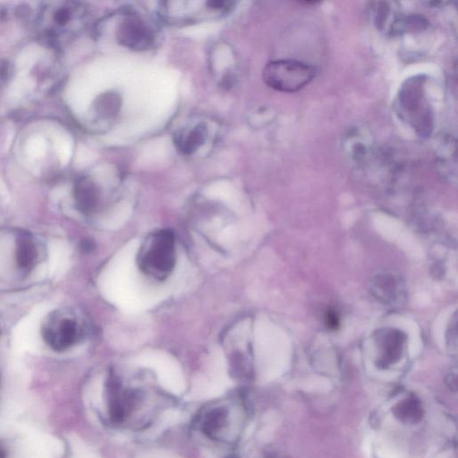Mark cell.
I'll return each mask as SVG.
<instances>
[{
  "label": "cell",
  "instance_id": "9",
  "mask_svg": "<svg viewBox=\"0 0 458 458\" xmlns=\"http://www.w3.org/2000/svg\"><path fill=\"white\" fill-rule=\"evenodd\" d=\"M75 199L80 212L85 214L92 212L98 203V189L91 180L80 179L76 185Z\"/></svg>",
  "mask_w": 458,
  "mask_h": 458
},
{
  "label": "cell",
  "instance_id": "14",
  "mask_svg": "<svg viewBox=\"0 0 458 458\" xmlns=\"http://www.w3.org/2000/svg\"><path fill=\"white\" fill-rule=\"evenodd\" d=\"M452 325L450 327V339H449V342L451 344V349H453L454 351H457V318H454L453 320V323H451Z\"/></svg>",
  "mask_w": 458,
  "mask_h": 458
},
{
  "label": "cell",
  "instance_id": "13",
  "mask_svg": "<svg viewBox=\"0 0 458 458\" xmlns=\"http://www.w3.org/2000/svg\"><path fill=\"white\" fill-rule=\"evenodd\" d=\"M37 252L35 245L28 239L19 240L16 251V262L21 269H29L35 264Z\"/></svg>",
  "mask_w": 458,
  "mask_h": 458
},
{
  "label": "cell",
  "instance_id": "12",
  "mask_svg": "<svg viewBox=\"0 0 458 458\" xmlns=\"http://www.w3.org/2000/svg\"><path fill=\"white\" fill-rule=\"evenodd\" d=\"M394 413L404 423H418L423 416L422 404L414 399H407L397 404Z\"/></svg>",
  "mask_w": 458,
  "mask_h": 458
},
{
  "label": "cell",
  "instance_id": "15",
  "mask_svg": "<svg viewBox=\"0 0 458 458\" xmlns=\"http://www.w3.org/2000/svg\"><path fill=\"white\" fill-rule=\"evenodd\" d=\"M92 247L93 243L92 241L85 240L82 243V249L85 251V252H90V251L92 249Z\"/></svg>",
  "mask_w": 458,
  "mask_h": 458
},
{
  "label": "cell",
  "instance_id": "10",
  "mask_svg": "<svg viewBox=\"0 0 458 458\" xmlns=\"http://www.w3.org/2000/svg\"><path fill=\"white\" fill-rule=\"evenodd\" d=\"M399 282L395 277L391 275L378 276L373 282V292L378 299L392 303L399 299L402 289H400Z\"/></svg>",
  "mask_w": 458,
  "mask_h": 458
},
{
  "label": "cell",
  "instance_id": "1",
  "mask_svg": "<svg viewBox=\"0 0 458 458\" xmlns=\"http://www.w3.org/2000/svg\"><path fill=\"white\" fill-rule=\"evenodd\" d=\"M176 263L175 236L169 229L152 234L140 249V270L157 280L167 279L175 269Z\"/></svg>",
  "mask_w": 458,
  "mask_h": 458
},
{
  "label": "cell",
  "instance_id": "7",
  "mask_svg": "<svg viewBox=\"0 0 458 458\" xmlns=\"http://www.w3.org/2000/svg\"><path fill=\"white\" fill-rule=\"evenodd\" d=\"M42 337L52 349L64 351L69 349L78 340V325L72 320H64L60 323L59 332L45 327L42 330Z\"/></svg>",
  "mask_w": 458,
  "mask_h": 458
},
{
  "label": "cell",
  "instance_id": "3",
  "mask_svg": "<svg viewBox=\"0 0 458 458\" xmlns=\"http://www.w3.org/2000/svg\"><path fill=\"white\" fill-rule=\"evenodd\" d=\"M263 76L270 88L282 92H296L309 85L315 76V69L297 60L280 59L267 64Z\"/></svg>",
  "mask_w": 458,
  "mask_h": 458
},
{
  "label": "cell",
  "instance_id": "6",
  "mask_svg": "<svg viewBox=\"0 0 458 458\" xmlns=\"http://www.w3.org/2000/svg\"><path fill=\"white\" fill-rule=\"evenodd\" d=\"M229 411L224 406L212 407L200 419L203 433L216 440H226V430L229 429Z\"/></svg>",
  "mask_w": 458,
  "mask_h": 458
},
{
  "label": "cell",
  "instance_id": "16",
  "mask_svg": "<svg viewBox=\"0 0 458 458\" xmlns=\"http://www.w3.org/2000/svg\"><path fill=\"white\" fill-rule=\"evenodd\" d=\"M6 457H8V454H6L4 447L0 445V458H6Z\"/></svg>",
  "mask_w": 458,
  "mask_h": 458
},
{
  "label": "cell",
  "instance_id": "8",
  "mask_svg": "<svg viewBox=\"0 0 458 458\" xmlns=\"http://www.w3.org/2000/svg\"><path fill=\"white\" fill-rule=\"evenodd\" d=\"M207 130L205 126L200 125L191 130H183L175 135V145L180 152L185 155H192L205 143Z\"/></svg>",
  "mask_w": 458,
  "mask_h": 458
},
{
  "label": "cell",
  "instance_id": "4",
  "mask_svg": "<svg viewBox=\"0 0 458 458\" xmlns=\"http://www.w3.org/2000/svg\"><path fill=\"white\" fill-rule=\"evenodd\" d=\"M233 6L234 3L222 0L168 2L162 8V16L167 21L189 23L197 21L202 16L227 14Z\"/></svg>",
  "mask_w": 458,
  "mask_h": 458
},
{
  "label": "cell",
  "instance_id": "2",
  "mask_svg": "<svg viewBox=\"0 0 458 458\" xmlns=\"http://www.w3.org/2000/svg\"><path fill=\"white\" fill-rule=\"evenodd\" d=\"M85 18V9L78 3H52L43 9L41 23L50 41L61 43L80 30Z\"/></svg>",
  "mask_w": 458,
  "mask_h": 458
},
{
  "label": "cell",
  "instance_id": "5",
  "mask_svg": "<svg viewBox=\"0 0 458 458\" xmlns=\"http://www.w3.org/2000/svg\"><path fill=\"white\" fill-rule=\"evenodd\" d=\"M116 37L121 44L135 50L149 49L155 42V32L141 16L126 15L119 23Z\"/></svg>",
  "mask_w": 458,
  "mask_h": 458
},
{
  "label": "cell",
  "instance_id": "11",
  "mask_svg": "<svg viewBox=\"0 0 458 458\" xmlns=\"http://www.w3.org/2000/svg\"><path fill=\"white\" fill-rule=\"evenodd\" d=\"M381 339L380 343L382 344L384 350L383 362L386 364L395 362L399 358L401 352H402L404 339L400 333L394 332L381 333L380 335Z\"/></svg>",
  "mask_w": 458,
  "mask_h": 458
}]
</instances>
